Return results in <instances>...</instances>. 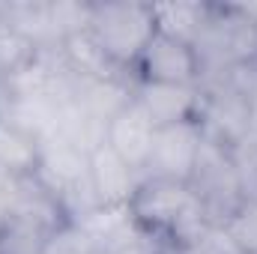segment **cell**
Returning <instances> with one entry per match:
<instances>
[{"label": "cell", "mask_w": 257, "mask_h": 254, "mask_svg": "<svg viewBox=\"0 0 257 254\" xmlns=\"http://www.w3.org/2000/svg\"><path fill=\"white\" fill-rule=\"evenodd\" d=\"M251 102L245 93L233 90L224 81H209L200 84V108H197V123L203 129V138L212 144H221L227 150H236L245 141L248 129V111Z\"/></svg>", "instance_id": "obj_7"}, {"label": "cell", "mask_w": 257, "mask_h": 254, "mask_svg": "<svg viewBox=\"0 0 257 254\" xmlns=\"http://www.w3.org/2000/svg\"><path fill=\"white\" fill-rule=\"evenodd\" d=\"M45 254H57V251H54V248H48V251H45Z\"/></svg>", "instance_id": "obj_20"}, {"label": "cell", "mask_w": 257, "mask_h": 254, "mask_svg": "<svg viewBox=\"0 0 257 254\" xmlns=\"http://www.w3.org/2000/svg\"><path fill=\"white\" fill-rule=\"evenodd\" d=\"M242 144L257 147V99L251 102V111H248V129H245V141Z\"/></svg>", "instance_id": "obj_19"}, {"label": "cell", "mask_w": 257, "mask_h": 254, "mask_svg": "<svg viewBox=\"0 0 257 254\" xmlns=\"http://www.w3.org/2000/svg\"><path fill=\"white\" fill-rule=\"evenodd\" d=\"M128 212L135 224L159 239L165 251H174L186 242L197 239L209 224V215L189 183L144 177L128 200Z\"/></svg>", "instance_id": "obj_1"}, {"label": "cell", "mask_w": 257, "mask_h": 254, "mask_svg": "<svg viewBox=\"0 0 257 254\" xmlns=\"http://www.w3.org/2000/svg\"><path fill=\"white\" fill-rule=\"evenodd\" d=\"M36 54H39V51L33 48V42H30V39L3 15V9H0V81L12 78L18 69H24Z\"/></svg>", "instance_id": "obj_17"}, {"label": "cell", "mask_w": 257, "mask_h": 254, "mask_svg": "<svg viewBox=\"0 0 257 254\" xmlns=\"http://www.w3.org/2000/svg\"><path fill=\"white\" fill-rule=\"evenodd\" d=\"M39 165V141L21 126L0 117V174L27 180Z\"/></svg>", "instance_id": "obj_16"}, {"label": "cell", "mask_w": 257, "mask_h": 254, "mask_svg": "<svg viewBox=\"0 0 257 254\" xmlns=\"http://www.w3.org/2000/svg\"><path fill=\"white\" fill-rule=\"evenodd\" d=\"M189 186L200 197L209 221H215V224H224L236 212V206L245 200V186H242L233 150L212 144L206 138H203V147H200Z\"/></svg>", "instance_id": "obj_6"}, {"label": "cell", "mask_w": 257, "mask_h": 254, "mask_svg": "<svg viewBox=\"0 0 257 254\" xmlns=\"http://www.w3.org/2000/svg\"><path fill=\"white\" fill-rule=\"evenodd\" d=\"M0 9L36 51L60 48L72 33L87 30L90 21V3L75 0H0Z\"/></svg>", "instance_id": "obj_5"}, {"label": "cell", "mask_w": 257, "mask_h": 254, "mask_svg": "<svg viewBox=\"0 0 257 254\" xmlns=\"http://www.w3.org/2000/svg\"><path fill=\"white\" fill-rule=\"evenodd\" d=\"M209 3L206 0H177V3H153V18H156V33H165L171 39L189 42L200 36L206 24Z\"/></svg>", "instance_id": "obj_15"}, {"label": "cell", "mask_w": 257, "mask_h": 254, "mask_svg": "<svg viewBox=\"0 0 257 254\" xmlns=\"http://www.w3.org/2000/svg\"><path fill=\"white\" fill-rule=\"evenodd\" d=\"M132 96L147 111V117L156 123V129L174 126V123H186V120H197L200 87H177V84L135 81Z\"/></svg>", "instance_id": "obj_10"}, {"label": "cell", "mask_w": 257, "mask_h": 254, "mask_svg": "<svg viewBox=\"0 0 257 254\" xmlns=\"http://www.w3.org/2000/svg\"><path fill=\"white\" fill-rule=\"evenodd\" d=\"M60 57L66 60L69 72L78 81H108V78H126L123 69L111 63V57L105 54V48L96 42V36L90 30H78L60 45Z\"/></svg>", "instance_id": "obj_13"}, {"label": "cell", "mask_w": 257, "mask_h": 254, "mask_svg": "<svg viewBox=\"0 0 257 254\" xmlns=\"http://www.w3.org/2000/svg\"><path fill=\"white\" fill-rule=\"evenodd\" d=\"M33 180L63 206L69 221H78L99 206L90 180V156L54 135L39 141V165Z\"/></svg>", "instance_id": "obj_3"}, {"label": "cell", "mask_w": 257, "mask_h": 254, "mask_svg": "<svg viewBox=\"0 0 257 254\" xmlns=\"http://www.w3.org/2000/svg\"><path fill=\"white\" fill-rule=\"evenodd\" d=\"M200 147H203V129L197 120L156 129L153 150L144 165V177L189 183L194 165H197V156H200Z\"/></svg>", "instance_id": "obj_8"}, {"label": "cell", "mask_w": 257, "mask_h": 254, "mask_svg": "<svg viewBox=\"0 0 257 254\" xmlns=\"http://www.w3.org/2000/svg\"><path fill=\"white\" fill-rule=\"evenodd\" d=\"M90 180H93L99 206H128L144 177L128 162H123L108 144H102L99 150L90 153Z\"/></svg>", "instance_id": "obj_12"}, {"label": "cell", "mask_w": 257, "mask_h": 254, "mask_svg": "<svg viewBox=\"0 0 257 254\" xmlns=\"http://www.w3.org/2000/svg\"><path fill=\"white\" fill-rule=\"evenodd\" d=\"M153 138H156V123H153V120L147 117V111L132 99L126 108L108 123L105 144H108L123 162H128L135 171H141V177H144V165H147V159H150Z\"/></svg>", "instance_id": "obj_11"}, {"label": "cell", "mask_w": 257, "mask_h": 254, "mask_svg": "<svg viewBox=\"0 0 257 254\" xmlns=\"http://www.w3.org/2000/svg\"><path fill=\"white\" fill-rule=\"evenodd\" d=\"M87 30L96 36V42L105 48L111 63L132 75L135 63L141 60L144 48L156 36V18L153 3H90V21Z\"/></svg>", "instance_id": "obj_4"}, {"label": "cell", "mask_w": 257, "mask_h": 254, "mask_svg": "<svg viewBox=\"0 0 257 254\" xmlns=\"http://www.w3.org/2000/svg\"><path fill=\"white\" fill-rule=\"evenodd\" d=\"M194 51L200 60V84L236 66L257 63V3H209Z\"/></svg>", "instance_id": "obj_2"}, {"label": "cell", "mask_w": 257, "mask_h": 254, "mask_svg": "<svg viewBox=\"0 0 257 254\" xmlns=\"http://www.w3.org/2000/svg\"><path fill=\"white\" fill-rule=\"evenodd\" d=\"M135 81L150 84H177V87H200V60L189 42L171 39L165 33H156L150 45L144 48L141 60L132 69Z\"/></svg>", "instance_id": "obj_9"}, {"label": "cell", "mask_w": 257, "mask_h": 254, "mask_svg": "<svg viewBox=\"0 0 257 254\" xmlns=\"http://www.w3.org/2000/svg\"><path fill=\"white\" fill-rule=\"evenodd\" d=\"M105 135H108V123L99 120L96 114H90L75 96L57 111L54 138L66 141L69 147H75V150H81V153H87V156L105 144Z\"/></svg>", "instance_id": "obj_14"}, {"label": "cell", "mask_w": 257, "mask_h": 254, "mask_svg": "<svg viewBox=\"0 0 257 254\" xmlns=\"http://www.w3.org/2000/svg\"><path fill=\"white\" fill-rule=\"evenodd\" d=\"M224 230L242 254H257V194H245L236 212L224 221Z\"/></svg>", "instance_id": "obj_18"}]
</instances>
